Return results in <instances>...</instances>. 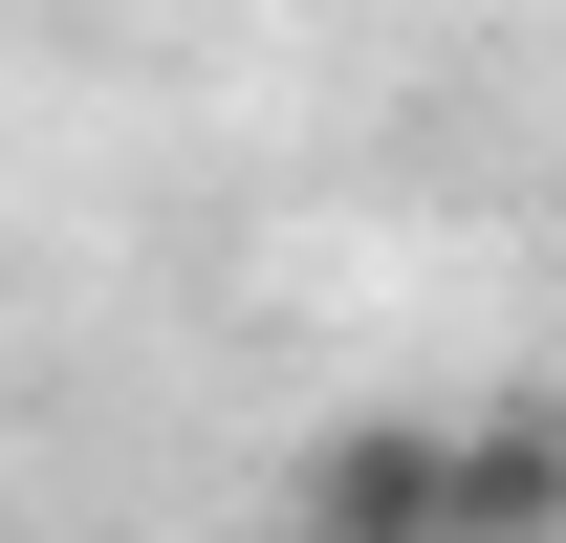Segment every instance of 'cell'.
Segmentation results:
<instances>
[{"label": "cell", "instance_id": "obj_1", "mask_svg": "<svg viewBox=\"0 0 566 543\" xmlns=\"http://www.w3.org/2000/svg\"><path fill=\"white\" fill-rule=\"evenodd\" d=\"M436 543H566V392L436 413Z\"/></svg>", "mask_w": 566, "mask_h": 543}, {"label": "cell", "instance_id": "obj_2", "mask_svg": "<svg viewBox=\"0 0 566 543\" xmlns=\"http://www.w3.org/2000/svg\"><path fill=\"white\" fill-rule=\"evenodd\" d=\"M305 543H436V413L305 435Z\"/></svg>", "mask_w": 566, "mask_h": 543}]
</instances>
